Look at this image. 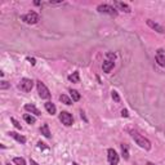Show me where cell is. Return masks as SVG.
Returning <instances> with one entry per match:
<instances>
[{"label": "cell", "instance_id": "277c9868", "mask_svg": "<svg viewBox=\"0 0 165 165\" xmlns=\"http://www.w3.org/2000/svg\"><path fill=\"white\" fill-rule=\"evenodd\" d=\"M36 87H38V93H39L40 98H43V100H48V98H50V92H49V89L45 87L44 82H41L39 80L36 82Z\"/></svg>", "mask_w": 165, "mask_h": 165}, {"label": "cell", "instance_id": "1f68e13d", "mask_svg": "<svg viewBox=\"0 0 165 165\" xmlns=\"http://www.w3.org/2000/svg\"><path fill=\"white\" fill-rule=\"evenodd\" d=\"M7 165H10V164H7Z\"/></svg>", "mask_w": 165, "mask_h": 165}, {"label": "cell", "instance_id": "e0dca14e", "mask_svg": "<svg viewBox=\"0 0 165 165\" xmlns=\"http://www.w3.org/2000/svg\"><path fill=\"white\" fill-rule=\"evenodd\" d=\"M70 94H71V98H72L74 102H78L80 101V93L75 89H70Z\"/></svg>", "mask_w": 165, "mask_h": 165}, {"label": "cell", "instance_id": "ba28073f", "mask_svg": "<svg viewBox=\"0 0 165 165\" xmlns=\"http://www.w3.org/2000/svg\"><path fill=\"white\" fill-rule=\"evenodd\" d=\"M146 23H147V26L148 27H151L152 30H155V31H158L159 34H164L165 32V29L163 26H160L159 23H156V22H153L152 20H147L146 21Z\"/></svg>", "mask_w": 165, "mask_h": 165}, {"label": "cell", "instance_id": "4316f807", "mask_svg": "<svg viewBox=\"0 0 165 165\" xmlns=\"http://www.w3.org/2000/svg\"><path fill=\"white\" fill-rule=\"evenodd\" d=\"M80 116H81V119L84 120V121H88V119H87V117H85V114H84V111H82V110L80 111Z\"/></svg>", "mask_w": 165, "mask_h": 165}, {"label": "cell", "instance_id": "83f0119b", "mask_svg": "<svg viewBox=\"0 0 165 165\" xmlns=\"http://www.w3.org/2000/svg\"><path fill=\"white\" fill-rule=\"evenodd\" d=\"M27 61L31 63V65H35V63H36V61H35V58H27Z\"/></svg>", "mask_w": 165, "mask_h": 165}, {"label": "cell", "instance_id": "cb8c5ba5", "mask_svg": "<svg viewBox=\"0 0 165 165\" xmlns=\"http://www.w3.org/2000/svg\"><path fill=\"white\" fill-rule=\"evenodd\" d=\"M10 121H12V123H13V125H14V126H16V128H17V129H22L21 124H20V123H18V121H17V120H16V119H14V117H10Z\"/></svg>", "mask_w": 165, "mask_h": 165}, {"label": "cell", "instance_id": "8fae6325", "mask_svg": "<svg viewBox=\"0 0 165 165\" xmlns=\"http://www.w3.org/2000/svg\"><path fill=\"white\" fill-rule=\"evenodd\" d=\"M114 4H115V7L117 8L119 10H123V12H125V13H129L130 12V7H129L128 4H125V3H121V1H114Z\"/></svg>", "mask_w": 165, "mask_h": 165}, {"label": "cell", "instance_id": "9a60e30c", "mask_svg": "<svg viewBox=\"0 0 165 165\" xmlns=\"http://www.w3.org/2000/svg\"><path fill=\"white\" fill-rule=\"evenodd\" d=\"M44 107H45V110L48 111V114H50V115H54L56 114V111H57L56 106H54L52 102H45L44 103Z\"/></svg>", "mask_w": 165, "mask_h": 165}, {"label": "cell", "instance_id": "7a4b0ae2", "mask_svg": "<svg viewBox=\"0 0 165 165\" xmlns=\"http://www.w3.org/2000/svg\"><path fill=\"white\" fill-rule=\"evenodd\" d=\"M97 10L100 13H106V14H110L111 17H116L117 16V9H115L114 7L108 4H101L97 7Z\"/></svg>", "mask_w": 165, "mask_h": 165}, {"label": "cell", "instance_id": "30bf717a", "mask_svg": "<svg viewBox=\"0 0 165 165\" xmlns=\"http://www.w3.org/2000/svg\"><path fill=\"white\" fill-rule=\"evenodd\" d=\"M156 62H158L160 66L165 67V53H164L163 49H159L158 50V54H156Z\"/></svg>", "mask_w": 165, "mask_h": 165}, {"label": "cell", "instance_id": "8992f818", "mask_svg": "<svg viewBox=\"0 0 165 165\" xmlns=\"http://www.w3.org/2000/svg\"><path fill=\"white\" fill-rule=\"evenodd\" d=\"M18 87H20V89L23 90V92H31L32 87H34V81H32L31 79L23 78V79H21L20 85H18Z\"/></svg>", "mask_w": 165, "mask_h": 165}, {"label": "cell", "instance_id": "2e32d148", "mask_svg": "<svg viewBox=\"0 0 165 165\" xmlns=\"http://www.w3.org/2000/svg\"><path fill=\"white\" fill-rule=\"evenodd\" d=\"M68 80L71 82H80V75H79V71H75L72 72L70 76H68Z\"/></svg>", "mask_w": 165, "mask_h": 165}, {"label": "cell", "instance_id": "ac0fdd59", "mask_svg": "<svg viewBox=\"0 0 165 165\" xmlns=\"http://www.w3.org/2000/svg\"><path fill=\"white\" fill-rule=\"evenodd\" d=\"M59 101H61L62 103L67 104V106H70V104L72 103V100H71L70 97H67L66 94H61V95H59Z\"/></svg>", "mask_w": 165, "mask_h": 165}, {"label": "cell", "instance_id": "d4e9b609", "mask_svg": "<svg viewBox=\"0 0 165 165\" xmlns=\"http://www.w3.org/2000/svg\"><path fill=\"white\" fill-rule=\"evenodd\" d=\"M38 147H39V148H48V146H45V143H44V142L39 141V142H38Z\"/></svg>", "mask_w": 165, "mask_h": 165}, {"label": "cell", "instance_id": "3957f363", "mask_svg": "<svg viewBox=\"0 0 165 165\" xmlns=\"http://www.w3.org/2000/svg\"><path fill=\"white\" fill-rule=\"evenodd\" d=\"M21 20L23 22H26V23H29V25H35V23H38V21H39V14H38L36 12H29V13L22 16Z\"/></svg>", "mask_w": 165, "mask_h": 165}, {"label": "cell", "instance_id": "5bb4252c", "mask_svg": "<svg viewBox=\"0 0 165 165\" xmlns=\"http://www.w3.org/2000/svg\"><path fill=\"white\" fill-rule=\"evenodd\" d=\"M40 133L43 134L45 138H50L52 137V133H50V130H49V125L48 124H44L43 126L40 128Z\"/></svg>", "mask_w": 165, "mask_h": 165}, {"label": "cell", "instance_id": "d6986e66", "mask_svg": "<svg viewBox=\"0 0 165 165\" xmlns=\"http://www.w3.org/2000/svg\"><path fill=\"white\" fill-rule=\"evenodd\" d=\"M23 119H25V121L29 123V124H35V121H36V119H35L34 116H31V115H29V114H25Z\"/></svg>", "mask_w": 165, "mask_h": 165}, {"label": "cell", "instance_id": "ffe728a7", "mask_svg": "<svg viewBox=\"0 0 165 165\" xmlns=\"http://www.w3.org/2000/svg\"><path fill=\"white\" fill-rule=\"evenodd\" d=\"M121 152H123V158L125 159V160H128L129 159V152H128V146L126 145H121Z\"/></svg>", "mask_w": 165, "mask_h": 165}, {"label": "cell", "instance_id": "4dcf8cb0", "mask_svg": "<svg viewBox=\"0 0 165 165\" xmlns=\"http://www.w3.org/2000/svg\"><path fill=\"white\" fill-rule=\"evenodd\" d=\"M72 165H79V164H76V163H74V164H72Z\"/></svg>", "mask_w": 165, "mask_h": 165}, {"label": "cell", "instance_id": "7c38bea8", "mask_svg": "<svg viewBox=\"0 0 165 165\" xmlns=\"http://www.w3.org/2000/svg\"><path fill=\"white\" fill-rule=\"evenodd\" d=\"M25 110H26V111H29V112H31V114H34V115H36V116H40V115H41V112L32 103L31 104H30V103L25 104Z\"/></svg>", "mask_w": 165, "mask_h": 165}, {"label": "cell", "instance_id": "f546056e", "mask_svg": "<svg viewBox=\"0 0 165 165\" xmlns=\"http://www.w3.org/2000/svg\"><path fill=\"white\" fill-rule=\"evenodd\" d=\"M147 165H155V164H153V163H151V161H148Z\"/></svg>", "mask_w": 165, "mask_h": 165}, {"label": "cell", "instance_id": "484cf974", "mask_svg": "<svg viewBox=\"0 0 165 165\" xmlns=\"http://www.w3.org/2000/svg\"><path fill=\"white\" fill-rule=\"evenodd\" d=\"M121 116H123V117H128V116H129L128 110H123V111H121Z\"/></svg>", "mask_w": 165, "mask_h": 165}, {"label": "cell", "instance_id": "52a82bcc", "mask_svg": "<svg viewBox=\"0 0 165 165\" xmlns=\"http://www.w3.org/2000/svg\"><path fill=\"white\" fill-rule=\"evenodd\" d=\"M107 158H108L110 165H117L119 164V155L114 148H108L107 150Z\"/></svg>", "mask_w": 165, "mask_h": 165}, {"label": "cell", "instance_id": "44dd1931", "mask_svg": "<svg viewBox=\"0 0 165 165\" xmlns=\"http://www.w3.org/2000/svg\"><path fill=\"white\" fill-rule=\"evenodd\" d=\"M13 163L16 165H26V161H25V159H22V158H14L13 159Z\"/></svg>", "mask_w": 165, "mask_h": 165}, {"label": "cell", "instance_id": "5b68a950", "mask_svg": "<svg viewBox=\"0 0 165 165\" xmlns=\"http://www.w3.org/2000/svg\"><path fill=\"white\" fill-rule=\"evenodd\" d=\"M59 120H61V123L66 126H71L74 124L72 115H71L70 112H67V111H62L61 114H59Z\"/></svg>", "mask_w": 165, "mask_h": 165}, {"label": "cell", "instance_id": "6da1fadb", "mask_svg": "<svg viewBox=\"0 0 165 165\" xmlns=\"http://www.w3.org/2000/svg\"><path fill=\"white\" fill-rule=\"evenodd\" d=\"M132 138L136 141V143L139 146V147L145 148V150H151V143L150 141H148L147 138H145L143 136H141L139 133H137V132H132Z\"/></svg>", "mask_w": 165, "mask_h": 165}, {"label": "cell", "instance_id": "9c48e42d", "mask_svg": "<svg viewBox=\"0 0 165 165\" xmlns=\"http://www.w3.org/2000/svg\"><path fill=\"white\" fill-rule=\"evenodd\" d=\"M114 66H115V62L112 61V59H106V61L103 62V65H102V68H103V72H106V74H108L110 71L114 68Z\"/></svg>", "mask_w": 165, "mask_h": 165}, {"label": "cell", "instance_id": "4fadbf2b", "mask_svg": "<svg viewBox=\"0 0 165 165\" xmlns=\"http://www.w3.org/2000/svg\"><path fill=\"white\" fill-rule=\"evenodd\" d=\"M8 134H9V136L12 137V138H14L17 142H20V143H22V145H23V143H26V138H25L23 136H21V134L16 133V132H9V133H8Z\"/></svg>", "mask_w": 165, "mask_h": 165}, {"label": "cell", "instance_id": "f1b7e54d", "mask_svg": "<svg viewBox=\"0 0 165 165\" xmlns=\"http://www.w3.org/2000/svg\"><path fill=\"white\" fill-rule=\"evenodd\" d=\"M30 165H39V164H38L35 160H32V159H31V160H30Z\"/></svg>", "mask_w": 165, "mask_h": 165}, {"label": "cell", "instance_id": "7402d4cb", "mask_svg": "<svg viewBox=\"0 0 165 165\" xmlns=\"http://www.w3.org/2000/svg\"><path fill=\"white\" fill-rule=\"evenodd\" d=\"M111 95H112V100H114L115 102H117V103L120 102V95L117 94L116 90H112V92H111Z\"/></svg>", "mask_w": 165, "mask_h": 165}, {"label": "cell", "instance_id": "603a6c76", "mask_svg": "<svg viewBox=\"0 0 165 165\" xmlns=\"http://www.w3.org/2000/svg\"><path fill=\"white\" fill-rule=\"evenodd\" d=\"M8 88H10V84H9V82L5 81V80L0 81V89H8Z\"/></svg>", "mask_w": 165, "mask_h": 165}]
</instances>
